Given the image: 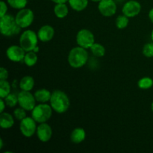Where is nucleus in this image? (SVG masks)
<instances>
[{
    "mask_svg": "<svg viewBox=\"0 0 153 153\" xmlns=\"http://www.w3.org/2000/svg\"><path fill=\"white\" fill-rule=\"evenodd\" d=\"M11 88L7 80H0V98L4 99L10 94Z\"/></svg>",
    "mask_w": 153,
    "mask_h": 153,
    "instance_id": "nucleus-24",
    "label": "nucleus"
},
{
    "mask_svg": "<svg viewBox=\"0 0 153 153\" xmlns=\"http://www.w3.org/2000/svg\"><path fill=\"white\" fill-rule=\"evenodd\" d=\"M34 84H35V82L32 76H25L19 81V86L21 91H31L34 88Z\"/></svg>",
    "mask_w": 153,
    "mask_h": 153,
    "instance_id": "nucleus-18",
    "label": "nucleus"
},
{
    "mask_svg": "<svg viewBox=\"0 0 153 153\" xmlns=\"http://www.w3.org/2000/svg\"><path fill=\"white\" fill-rule=\"evenodd\" d=\"M89 54L86 49L78 46L69 52L67 61L69 65L75 69L82 68L88 63Z\"/></svg>",
    "mask_w": 153,
    "mask_h": 153,
    "instance_id": "nucleus-2",
    "label": "nucleus"
},
{
    "mask_svg": "<svg viewBox=\"0 0 153 153\" xmlns=\"http://www.w3.org/2000/svg\"><path fill=\"white\" fill-rule=\"evenodd\" d=\"M15 19L20 28H27L34 22V13L31 9L25 7L19 10L15 16Z\"/></svg>",
    "mask_w": 153,
    "mask_h": 153,
    "instance_id": "nucleus-6",
    "label": "nucleus"
},
{
    "mask_svg": "<svg viewBox=\"0 0 153 153\" xmlns=\"http://www.w3.org/2000/svg\"><path fill=\"white\" fill-rule=\"evenodd\" d=\"M8 78V71L4 67L0 68V80H7Z\"/></svg>",
    "mask_w": 153,
    "mask_h": 153,
    "instance_id": "nucleus-31",
    "label": "nucleus"
},
{
    "mask_svg": "<svg viewBox=\"0 0 153 153\" xmlns=\"http://www.w3.org/2000/svg\"><path fill=\"white\" fill-rule=\"evenodd\" d=\"M151 39H152V41L153 42V29L152 31V33H151Z\"/></svg>",
    "mask_w": 153,
    "mask_h": 153,
    "instance_id": "nucleus-37",
    "label": "nucleus"
},
{
    "mask_svg": "<svg viewBox=\"0 0 153 153\" xmlns=\"http://www.w3.org/2000/svg\"><path fill=\"white\" fill-rule=\"evenodd\" d=\"M76 43L78 46L88 49L95 43V37L93 32L90 30L83 28L78 31L76 34Z\"/></svg>",
    "mask_w": 153,
    "mask_h": 153,
    "instance_id": "nucleus-7",
    "label": "nucleus"
},
{
    "mask_svg": "<svg viewBox=\"0 0 153 153\" xmlns=\"http://www.w3.org/2000/svg\"><path fill=\"white\" fill-rule=\"evenodd\" d=\"M6 106H7V105H6V102L4 99H0V113H2V112L4 111Z\"/></svg>",
    "mask_w": 153,
    "mask_h": 153,
    "instance_id": "nucleus-32",
    "label": "nucleus"
},
{
    "mask_svg": "<svg viewBox=\"0 0 153 153\" xmlns=\"http://www.w3.org/2000/svg\"><path fill=\"white\" fill-rule=\"evenodd\" d=\"M3 148V140L2 138H0V149Z\"/></svg>",
    "mask_w": 153,
    "mask_h": 153,
    "instance_id": "nucleus-35",
    "label": "nucleus"
},
{
    "mask_svg": "<svg viewBox=\"0 0 153 153\" xmlns=\"http://www.w3.org/2000/svg\"><path fill=\"white\" fill-rule=\"evenodd\" d=\"M22 28L16 23L15 16L6 13L4 16L0 17V31L4 37H13L17 35L21 31Z\"/></svg>",
    "mask_w": 153,
    "mask_h": 153,
    "instance_id": "nucleus-3",
    "label": "nucleus"
},
{
    "mask_svg": "<svg viewBox=\"0 0 153 153\" xmlns=\"http://www.w3.org/2000/svg\"><path fill=\"white\" fill-rule=\"evenodd\" d=\"M49 104L54 111L58 114H64L68 111L70 106V98L64 91L55 90L52 92Z\"/></svg>",
    "mask_w": 153,
    "mask_h": 153,
    "instance_id": "nucleus-1",
    "label": "nucleus"
},
{
    "mask_svg": "<svg viewBox=\"0 0 153 153\" xmlns=\"http://www.w3.org/2000/svg\"><path fill=\"white\" fill-rule=\"evenodd\" d=\"M149 19H150L151 22L153 23V7L152 9H151L150 10H149Z\"/></svg>",
    "mask_w": 153,
    "mask_h": 153,
    "instance_id": "nucleus-34",
    "label": "nucleus"
},
{
    "mask_svg": "<svg viewBox=\"0 0 153 153\" xmlns=\"http://www.w3.org/2000/svg\"><path fill=\"white\" fill-rule=\"evenodd\" d=\"M36 99L30 91H21L18 94V104L27 111H31L36 106Z\"/></svg>",
    "mask_w": 153,
    "mask_h": 153,
    "instance_id": "nucleus-8",
    "label": "nucleus"
},
{
    "mask_svg": "<svg viewBox=\"0 0 153 153\" xmlns=\"http://www.w3.org/2000/svg\"><path fill=\"white\" fill-rule=\"evenodd\" d=\"M141 10V4L136 0H129L123 4L122 8L123 14L126 15L128 18L137 16Z\"/></svg>",
    "mask_w": 153,
    "mask_h": 153,
    "instance_id": "nucleus-11",
    "label": "nucleus"
},
{
    "mask_svg": "<svg viewBox=\"0 0 153 153\" xmlns=\"http://www.w3.org/2000/svg\"><path fill=\"white\" fill-rule=\"evenodd\" d=\"M34 95L37 102L47 103L50 101L52 93L46 88H41V89L37 90L34 92Z\"/></svg>",
    "mask_w": 153,
    "mask_h": 153,
    "instance_id": "nucleus-17",
    "label": "nucleus"
},
{
    "mask_svg": "<svg viewBox=\"0 0 153 153\" xmlns=\"http://www.w3.org/2000/svg\"><path fill=\"white\" fill-rule=\"evenodd\" d=\"M86 138V131L83 128L77 127L72 131L70 134V140L72 143L79 144L82 143Z\"/></svg>",
    "mask_w": 153,
    "mask_h": 153,
    "instance_id": "nucleus-15",
    "label": "nucleus"
},
{
    "mask_svg": "<svg viewBox=\"0 0 153 153\" xmlns=\"http://www.w3.org/2000/svg\"><path fill=\"white\" fill-rule=\"evenodd\" d=\"M137 86L141 90L150 89L153 86V79L150 77H143L137 82Z\"/></svg>",
    "mask_w": 153,
    "mask_h": 153,
    "instance_id": "nucleus-25",
    "label": "nucleus"
},
{
    "mask_svg": "<svg viewBox=\"0 0 153 153\" xmlns=\"http://www.w3.org/2000/svg\"><path fill=\"white\" fill-rule=\"evenodd\" d=\"M25 52L20 45H12L10 46L6 50V55L7 58L13 62H21L23 61L25 57Z\"/></svg>",
    "mask_w": 153,
    "mask_h": 153,
    "instance_id": "nucleus-12",
    "label": "nucleus"
},
{
    "mask_svg": "<svg viewBox=\"0 0 153 153\" xmlns=\"http://www.w3.org/2000/svg\"><path fill=\"white\" fill-rule=\"evenodd\" d=\"M39 40L43 43L51 41L55 36V29L50 25H44L39 28L37 31Z\"/></svg>",
    "mask_w": 153,
    "mask_h": 153,
    "instance_id": "nucleus-14",
    "label": "nucleus"
},
{
    "mask_svg": "<svg viewBox=\"0 0 153 153\" xmlns=\"http://www.w3.org/2000/svg\"><path fill=\"white\" fill-rule=\"evenodd\" d=\"M52 2L55 4H60V3H67L68 2V0H51Z\"/></svg>",
    "mask_w": 153,
    "mask_h": 153,
    "instance_id": "nucleus-33",
    "label": "nucleus"
},
{
    "mask_svg": "<svg viewBox=\"0 0 153 153\" xmlns=\"http://www.w3.org/2000/svg\"><path fill=\"white\" fill-rule=\"evenodd\" d=\"M53 109L50 104L47 103H40L36 105L35 107L31 111V117L37 123H46L52 117Z\"/></svg>",
    "mask_w": 153,
    "mask_h": 153,
    "instance_id": "nucleus-4",
    "label": "nucleus"
},
{
    "mask_svg": "<svg viewBox=\"0 0 153 153\" xmlns=\"http://www.w3.org/2000/svg\"><path fill=\"white\" fill-rule=\"evenodd\" d=\"M7 3L12 8L21 10L26 7L28 0H7Z\"/></svg>",
    "mask_w": 153,
    "mask_h": 153,
    "instance_id": "nucleus-26",
    "label": "nucleus"
},
{
    "mask_svg": "<svg viewBox=\"0 0 153 153\" xmlns=\"http://www.w3.org/2000/svg\"><path fill=\"white\" fill-rule=\"evenodd\" d=\"M151 109H152V111H153V102H152V104H151Z\"/></svg>",
    "mask_w": 153,
    "mask_h": 153,
    "instance_id": "nucleus-38",
    "label": "nucleus"
},
{
    "mask_svg": "<svg viewBox=\"0 0 153 153\" xmlns=\"http://www.w3.org/2000/svg\"><path fill=\"white\" fill-rule=\"evenodd\" d=\"M37 138L42 143H47L52 137V128L46 123H39L36 131Z\"/></svg>",
    "mask_w": 153,
    "mask_h": 153,
    "instance_id": "nucleus-13",
    "label": "nucleus"
},
{
    "mask_svg": "<svg viewBox=\"0 0 153 153\" xmlns=\"http://www.w3.org/2000/svg\"><path fill=\"white\" fill-rule=\"evenodd\" d=\"M38 41L39 38L37 33L33 30L27 29L20 34L19 43L21 47L25 52H29V51H33L34 48L37 46Z\"/></svg>",
    "mask_w": 153,
    "mask_h": 153,
    "instance_id": "nucleus-5",
    "label": "nucleus"
},
{
    "mask_svg": "<svg viewBox=\"0 0 153 153\" xmlns=\"http://www.w3.org/2000/svg\"><path fill=\"white\" fill-rule=\"evenodd\" d=\"M7 12V4L5 1H0V17L4 16Z\"/></svg>",
    "mask_w": 153,
    "mask_h": 153,
    "instance_id": "nucleus-30",
    "label": "nucleus"
},
{
    "mask_svg": "<svg viewBox=\"0 0 153 153\" xmlns=\"http://www.w3.org/2000/svg\"><path fill=\"white\" fill-rule=\"evenodd\" d=\"M90 49H91V52L93 54V55L97 57V58H102L105 55V48L100 43H96L95 42L92 45V46L90 48Z\"/></svg>",
    "mask_w": 153,
    "mask_h": 153,
    "instance_id": "nucleus-22",
    "label": "nucleus"
},
{
    "mask_svg": "<svg viewBox=\"0 0 153 153\" xmlns=\"http://www.w3.org/2000/svg\"><path fill=\"white\" fill-rule=\"evenodd\" d=\"M90 1H93V2H100L101 0H90Z\"/></svg>",
    "mask_w": 153,
    "mask_h": 153,
    "instance_id": "nucleus-36",
    "label": "nucleus"
},
{
    "mask_svg": "<svg viewBox=\"0 0 153 153\" xmlns=\"http://www.w3.org/2000/svg\"><path fill=\"white\" fill-rule=\"evenodd\" d=\"M4 100L7 106H8L9 108H13L18 104V95H16L14 94L10 93Z\"/></svg>",
    "mask_w": 153,
    "mask_h": 153,
    "instance_id": "nucleus-27",
    "label": "nucleus"
},
{
    "mask_svg": "<svg viewBox=\"0 0 153 153\" xmlns=\"http://www.w3.org/2000/svg\"><path fill=\"white\" fill-rule=\"evenodd\" d=\"M37 123L32 118V117H26L19 123V130L25 137L29 138L33 137L37 131Z\"/></svg>",
    "mask_w": 153,
    "mask_h": 153,
    "instance_id": "nucleus-9",
    "label": "nucleus"
},
{
    "mask_svg": "<svg viewBox=\"0 0 153 153\" xmlns=\"http://www.w3.org/2000/svg\"><path fill=\"white\" fill-rule=\"evenodd\" d=\"M26 111L25 109L22 108V107L19 106V108H16L14 111H13V117L17 120H22L24 118L26 117Z\"/></svg>",
    "mask_w": 153,
    "mask_h": 153,
    "instance_id": "nucleus-28",
    "label": "nucleus"
},
{
    "mask_svg": "<svg viewBox=\"0 0 153 153\" xmlns=\"http://www.w3.org/2000/svg\"><path fill=\"white\" fill-rule=\"evenodd\" d=\"M68 3L73 10L81 12L87 8L89 0H68Z\"/></svg>",
    "mask_w": 153,
    "mask_h": 153,
    "instance_id": "nucleus-20",
    "label": "nucleus"
},
{
    "mask_svg": "<svg viewBox=\"0 0 153 153\" xmlns=\"http://www.w3.org/2000/svg\"><path fill=\"white\" fill-rule=\"evenodd\" d=\"M143 55L146 58H152L153 57V42L147 43L143 46Z\"/></svg>",
    "mask_w": 153,
    "mask_h": 153,
    "instance_id": "nucleus-29",
    "label": "nucleus"
},
{
    "mask_svg": "<svg viewBox=\"0 0 153 153\" xmlns=\"http://www.w3.org/2000/svg\"><path fill=\"white\" fill-rule=\"evenodd\" d=\"M98 10L105 17H111L116 13L117 6L114 0H101L98 2Z\"/></svg>",
    "mask_w": 153,
    "mask_h": 153,
    "instance_id": "nucleus-10",
    "label": "nucleus"
},
{
    "mask_svg": "<svg viewBox=\"0 0 153 153\" xmlns=\"http://www.w3.org/2000/svg\"><path fill=\"white\" fill-rule=\"evenodd\" d=\"M54 13L58 19H64L67 17L69 13L68 6L66 4V3L55 4L54 7Z\"/></svg>",
    "mask_w": 153,
    "mask_h": 153,
    "instance_id": "nucleus-19",
    "label": "nucleus"
},
{
    "mask_svg": "<svg viewBox=\"0 0 153 153\" xmlns=\"http://www.w3.org/2000/svg\"><path fill=\"white\" fill-rule=\"evenodd\" d=\"M129 22V18L124 14L119 15L115 19V25L118 29H125Z\"/></svg>",
    "mask_w": 153,
    "mask_h": 153,
    "instance_id": "nucleus-23",
    "label": "nucleus"
},
{
    "mask_svg": "<svg viewBox=\"0 0 153 153\" xmlns=\"http://www.w3.org/2000/svg\"><path fill=\"white\" fill-rule=\"evenodd\" d=\"M38 60V57H37V52L34 51H29V52H26L25 57H24L23 62L27 67H34L37 62Z\"/></svg>",
    "mask_w": 153,
    "mask_h": 153,
    "instance_id": "nucleus-21",
    "label": "nucleus"
},
{
    "mask_svg": "<svg viewBox=\"0 0 153 153\" xmlns=\"http://www.w3.org/2000/svg\"><path fill=\"white\" fill-rule=\"evenodd\" d=\"M14 125V117L7 112L0 114V126L3 129H8Z\"/></svg>",
    "mask_w": 153,
    "mask_h": 153,
    "instance_id": "nucleus-16",
    "label": "nucleus"
}]
</instances>
